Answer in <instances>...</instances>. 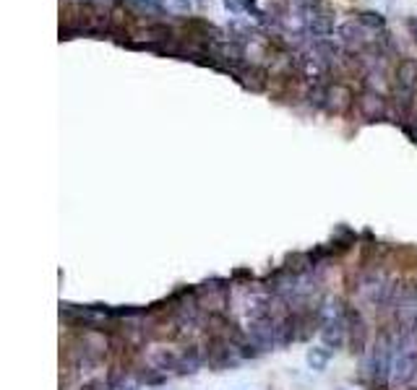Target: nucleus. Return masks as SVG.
<instances>
[{
    "mask_svg": "<svg viewBox=\"0 0 417 390\" xmlns=\"http://www.w3.org/2000/svg\"><path fill=\"white\" fill-rule=\"evenodd\" d=\"M371 341V328H368V320L362 318L360 307H350L347 309V344H350V351L353 354H365Z\"/></svg>",
    "mask_w": 417,
    "mask_h": 390,
    "instance_id": "obj_7",
    "label": "nucleus"
},
{
    "mask_svg": "<svg viewBox=\"0 0 417 390\" xmlns=\"http://www.w3.org/2000/svg\"><path fill=\"white\" fill-rule=\"evenodd\" d=\"M402 130H404V136L417 146V123H412V120H409V123H402Z\"/></svg>",
    "mask_w": 417,
    "mask_h": 390,
    "instance_id": "obj_15",
    "label": "nucleus"
},
{
    "mask_svg": "<svg viewBox=\"0 0 417 390\" xmlns=\"http://www.w3.org/2000/svg\"><path fill=\"white\" fill-rule=\"evenodd\" d=\"M397 328L394 326H383L373 336L371 346L365 349L360 364V375L362 380L373 385V388H389V377H391V362H394V349H397Z\"/></svg>",
    "mask_w": 417,
    "mask_h": 390,
    "instance_id": "obj_1",
    "label": "nucleus"
},
{
    "mask_svg": "<svg viewBox=\"0 0 417 390\" xmlns=\"http://www.w3.org/2000/svg\"><path fill=\"white\" fill-rule=\"evenodd\" d=\"M222 3L230 13H245V16L253 18V21H259V24H271V18L259 8L256 0H222Z\"/></svg>",
    "mask_w": 417,
    "mask_h": 390,
    "instance_id": "obj_11",
    "label": "nucleus"
},
{
    "mask_svg": "<svg viewBox=\"0 0 417 390\" xmlns=\"http://www.w3.org/2000/svg\"><path fill=\"white\" fill-rule=\"evenodd\" d=\"M167 6L180 11V13H188V11L193 8V0H167Z\"/></svg>",
    "mask_w": 417,
    "mask_h": 390,
    "instance_id": "obj_14",
    "label": "nucleus"
},
{
    "mask_svg": "<svg viewBox=\"0 0 417 390\" xmlns=\"http://www.w3.org/2000/svg\"><path fill=\"white\" fill-rule=\"evenodd\" d=\"M357 21L371 32H383V27H386V18L381 16L378 11H362V13H357Z\"/></svg>",
    "mask_w": 417,
    "mask_h": 390,
    "instance_id": "obj_13",
    "label": "nucleus"
},
{
    "mask_svg": "<svg viewBox=\"0 0 417 390\" xmlns=\"http://www.w3.org/2000/svg\"><path fill=\"white\" fill-rule=\"evenodd\" d=\"M355 99H357V94L353 91L350 83L329 81L324 86V104H321V109H326L329 115H347L350 109H355Z\"/></svg>",
    "mask_w": 417,
    "mask_h": 390,
    "instance_id": "obj_6",
    "label": "nucleus"
},
{
    "mask_svg": "<svg viewBox=\"0 0 417 390\" xmlns=\"http://www.w3.org/2000/svg\"><path fill=\"white\" fill-rule=\"evenodd\" d=\"M394 328L404 330V328L417 326V281H397L394 294L389 302Z\"/></svg>",
    "mask_w": 417,
    "mask_h": 390,
    "instance_id": "obj_4",
    "label": "nucleus"
},
{
    "mask_svg": "<svg viewBox=\"0 0 417 390\" xmlns=\"http://www.w3.org/2000/svg\"><path fill=\"white\" fill-rule=\"evenodd\" d=\"M355 112L360 115L365 123H378L389 115V104H386V97L376 89H362L355 99Z\"/></svg>",
    "mask_w": 417,
    "mask_h": 390,
    "instance_id": "obj_8",
    "label": "nucleus"
},
{
    "mask_svg": "<svg viewBox=\"0 0 417 390\" xmlns=\"http://www.w3.org/2000/svg\"><path fill=\"white\" fill-rule=\"evenodd\" d=\"M245 356H242V349L230 338L222 336H209L204 344V362L209 370L214 372H224V370H232L238 367Z\"/></svg>",
    "mask_w": 417,
    "mask_h": 390,
    "instance_id": "obj_5",
    "label": "nucleus"
},
{
    "mask_svg": "<svg viewBox=\"0 0 417 390\" xmlns=\"http://www.w3.org/2000/svg\"><path fill=\"white\" fill-rule=\"evenodd\" d=\"M318 336L324 341L326 349H342L347 344V315L344 318H326L321 320V330H318Z\"/></svg>",
    "mask_w": 417,
    "mask_h": 390,
    "instance_id": "obj_9",
    "label": "nucleus"
},
{
    "mask_svg": "<svg viewBox=\"0 0 417 390\" xmlns=\"http://www.w3.org/2000/svg\"><path fill=\"white\" fill-rule=\"evenodd\" d=\"M232 76H235V78H238V81L250 91H264L266 89V83H269V73L264 71L261 65H253V63L240 65V68L232 73Z\"/></svg>",
    "mask_w": 417,
    "mask_h": 390,
    "instance_id": "obj_10",
    "label": "nucleus"
},
{
    "mask_svg": "<svg viewBox=\"0 0 417 390\" xmlns=\"http://www.w3.org/2000/svg\"><path fill=\"white\" fill-rule=\"evenodd\" d=\"M409 390H415V388H409Z\"/></svg>",
    "mask_w": 417,
    "mask_h": 390,
    "instance_id": "obj_17",
    "label": "nucleus"
},
{
    "mask_svg": "<svg viewBox=\"0 0 417 390\" xmlns=\"http://www.w3.org/2000/svg\"><path fill=\"white\" fill-rule=\"evenodd\" d=\"M397 349H394V362H391L389 388H409L417 377V328L397 330Z\"/></svg>",
    "mask_w": 417,
    "mask_h": 390,
    "instance_id": "obj_2",
    "label": "nucleus"
},
{
    "mask_svg": "<svg viewBox=\"0 0 417 390\" xmlns=\"http://www.w3.org/2000/svg\"><path fill=\"white\" fill-rule=\"evenodd\" d=\"M394 286L397 281L386 276L383 271H365L355 284V297L360 302L362 307L368 309H386L391 302V294H394Z\"/></svg>",
    "mask_w": 417,
    "mask_h": 390,
    "instance_id": "obj_3",
    "label": "nucleus"
},
{
    "mask_svg": "<svg viewBox=\"0 0 417 390\" xmlns=\"http://www.w3.org/2000/svg\"><path fill=\"white\" fill-rule=\"evenodd\" d=\"M331 349H326V346H313V349H308V364L318 370V372H324L329 359H331Z\"/></svg>",
    "mask_w": 417,
    "mask_h": 390,
    "instance_id": "obj_12",
    "label": "nucleus"
},
{
    "mask_svg": "<svg viewBox=\"0 0 417 390\" xmlns=\"http://www.w3.org/2000/svg\"><path fill=\"white\" fill-rule=\"evenodd\" d=\"M83 3H89V0H83Z\"/></svg>",
    "mask_w": 417,
    "mask_h": 390,
    "instance_id": "obj_16",
    "label": "nucleus"
}]
</instances>
